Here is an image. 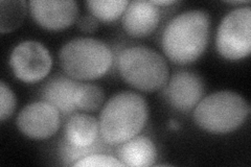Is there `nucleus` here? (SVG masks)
I'll use <instances>...</instances> for the list:
<instances>
[{
    "label": "nucleus",
    "mask_w": 251,
    "mask_h": 167,
    "mask_svg": "<svg viewBox=\"0 0 251 167\" xmlns=\"http://www.w3.org/2000/svg\"><path fill=\"white\" fill-rule=\"evenodd\" d=\"M210 34V16L192 10L175 16L164 27L161 46L167 58L177 65H188L205 51Z\"/></svg>",
    "instance_id": "nucleus-1"
},
{
    "label": "nucleus",
    "mask_w": 251,
    "mask_h": 167,
    "mask_svg": "<svg viewBox=\"0 0 251 167\" xmlns=\"http://www.w3.org/2000/svg\"><path fill=\"white\" fill-rule=\"evenodd\" d=\"M148 117V103L140 94L131 91L117 93L105 103L100 112L101 140L110 146L120 145L143 131Z\"/></svg>",
    "instance_id": "nucleus-2"
},
{
    "label": "nucleus",
    "mask_w": 251,
    "mask_h": 167,
    "mask_svg": "<svg viewBox=\"0 0 251 167\" xmlns=\"http://www.w3.org/2000/svg\"><path fill=\"white\" fill-rule=\"evenodd\" d=\"M250 113L246 99L233 91L223 90L203 97L194 110V120L211 134H228L244 124Z\"/></svg>",
    "instance_id": "nucleus-3"
},
{
    "label": "nucleus",
    "mask_w": 251,
    "mask_h": 167,
    "mask_svg": "<svg viewBox=\"0 0 251 167\" xmlns=\"http://www.w3.org/2000/svg\"><path fill=\"white\" fill-rule=\"evenodd\" d=\"M60 65L64 72L76 81H92L104 76L112 66L110 47L99 39L78 37L62 46Z\"/></svg>",
    "instance_id": "nucleus-4"
},
{
    "label": "nucleus",
    "mask_w": 251,
    "mask_h": 167,
    "mask_svg": "<svg viewBox=\"0 0 251 167\" xmlns=\"http://www.w3.org/2000/svg\"><path fill=\"white\" fill-rule=\"evenodd\" d=\"M116 65L126 83L144 92L159 90L166 86L170 75L167 61L147 46L126 47L117 57Z\"/></svg>",
    "instance_id": "nucleus-5"
},
{
    "label": "nucleus",
    "mask_w": 251,
    "mask_h": 167,
    "mask_svg": "<svg viewBox=\"0 0 251 167\" xmlns=\"http://www.w3.org/2000/svg\"><path fill=\"white\" fill-rule=\"evenodd\" d=\"M216 47L226 60L245 59L251 51V7L242 6L227 14L217 30Z\"/></svg>",
    "instance_id": "nucleus-6"
},
{
    "label": "nucleus",
    "mask_w": 251,
    "mask_h": 167,
    "mask_svg": "<svg viewBox=\"0 0 251 167\" xmlns=\"http://www.w3.org/2000/svg\"><path fill=\"white\" fill-rule=\"evenodd\" d=\"M14 75L25 83L42 81L50 72L52 58L49 49L35 40H26L14 47L10 57Z\"/></svg>",
    "instance_id": "nucleus-7"
},
{
    "label": "nucleus",
    "mask_w": 251,
    "mask_h": 167,
    "mask_svg": "<svg viewBox=\"0 0 251 167\" xmlns=\"http://www.w3.org/2000/svg\"><path fill=\"white\" fill-rule=\"evenodd\" d=\"M16 122L25 136L34 140L47 139L60 128V111L44 100L31 102L20 111Z\"/></svg>",
    "instance_id": "nucleus-8"
},
{
    "label": "nucleus",
    "mask_w": 251,
    "mask_h": 167,
    "mask_svg": "<svg viewBox=\"0 0 251 167\" xmlns=\"http://www.w3.org/2000/svg\"><path fill=\"white\" fill-rule=\"evenodd\" d=\"M205 93L202 77L190 70H179L172 75L164 89V96L179 112H190L198 105Z\"/></svg>",
    "instance_id": "nucleus-9"
},
{
    "label": "nucleus",
    "mask_w": 251,
    "mask_h": 167,
    "mask_svg": "<svg viewBox=\"0 0 251 167\" xmlns=\"http://www.w3.org/2000/svg\"><path fill=\"white\" fill-rule=\"evenodd\" d=\"M29 13L39 26L47 30H63L74 24L78 6L74 0H30Z\"/></svg>",
    "instance_id": "nucleus-10"
},
{
    "label": "nucleus",
    "mask_w": 251,
    "mask_h": 167,
    "mask_svg": "<svg viewBox=\"0 0 251 167\" xmlns=\"http://www.w3.org/2000/svg\"><path fill=\"white\" fill-rule=\"evenodd\" d=\"M160 21L158 6L151 1L135 0L129 2L122 16V25L126 34L133 38L150 36Z\"/></svg>",
    "instance_id": "nucleus-11"
},
{
    "label": "nucleus",
    "mask_w": 251,
    "mask_h": 167,
    "mask_svg": "<svg viewBox=\"0 0 251 167\" xmlns=\"http://www.w3.org/2000/svg\"><path fill=\"white\" fill-rule=\"evenodd\" d=\"M80 83L76 79L64 75L50 78L41 90V97L50 102L64 115L72 114L76 110L75 105V93Z\"/></svg>",
    "instance_id": "nucleus-12"
},
{
    "label": "nucleus",
    "mask_w": 251,
    "mask_h": 167,
    "mask_svg": "<svg viewBox=\"0 0 251 167\" xmlns=\"http://www.w3.org/2000/svg\"><path fill=\"white\" fill-rule=\"evenodd\" d=\"M99 135V120L88 114H75L65 124L64 140L74 147L85 148L93 145L98 141Z\"/></svg>",
    "instance_id": "nucleus-13"
},
{
    "label": "nucleus",
    "mask_w": 251,
    "mask_h": 167,
    "mask_svg": "<svg viewBox=\"0 0 251 167\" xmlns=\"http://www.w3.org/2000/svg\"><path fill=\"white\" fill-rule=\"evenodd\" d=\"M116 154L125 166L148 167L155 164L157 148L153 140L137 135L120 144Z\"/></svg>",
    "instance_id": "nucleus-14"
},
{
    "label": "nucleus",
    "mask_w": 251,
    "mask_h": 167,
    "mask_svg": "<svg viewBox=\"0 0 251 167\" xmlns=\"http://www.w3.org/2000/svg\"><path fill=\"white\" fill-rule=\"evenodd\" d=\"M26 15V2L23 0L0 1V31L11 33L21 25Z\"/></svg>",
    "instance_id": "nucleus-15"
},
{
    "label": "nucleus",
    "mask_w": 251,
    "mask_h": 167,
    "mask_svg": "<svg viewBox=\"0 0 251 167\" xmlns=\"http://www.w3.org/2000/svg\"><path fill=\"white\" fill-rule=\"evenodd\" d=\"M105 101L103 88L94 84H78L75 93V105L84 112H96Z\"/></svg>",
    "instance_id": "nucleus-16"
},
{
    "label": "nucleus",
    "mask_w": 251,
    "mask_h": 167,
    "mask_svg": "<svg viewBox=\"0 0 251 167\" xmlns=\"http://www.w3.org/2000/svg\"><path fill=\"white\" fill-rule=\"evenodd\" d=\"M128 0H89L86 2L92 16L103 22H112L122 17Z\"/></svg>",
    "instance_id": "nucleus-17"
},
{
    "label": "nucleus",
    "mask_w": 251,
    "mask_h": 167,
    "mask_svg": "<svg viewBox=\"0 0 251 167\" xmlns=\"http://www.w3.org/2000/svg\"><path fill=\"white\" fill-rule=\"evenodd\" d=\"M72 166L84 167V166H105V167H124V163L115 157L110 155L94 153L78 159Z\"/></svg>",
    "instance_id": "nucleus-18"
},
{
    "label": "nucleus",
    "mask_w": 251,
    "mask_h": 167,
    "mask_svg": "<svg viewBox=\"0 0 251 167\" xmlns=\"http://www.w3.org/2000/svg\"><path fill=\"white\" fill-rule=\"evenodd\" d=\"M16 96L12 89L4 82L0 83V120L9 119L16 109Z\"/></svg>",
    "instance_id": "nucleus-19"
},
{
    "label": "nucleus",
    "mask_w": 251,
    "mask_h": 167,
    "mask_svg": "<svg viewBox=\"0 0 251 167\" xmlns=\"http://www.w3.org/2000/svg\"><path fill=\"white\" fill-rule=\"evenodd\" d=\"M77 26L84 33L91 34L94 33L99 27V20L92 16L91 14L82 16V17L77 21Z\"/></svg>",
    "instance_id": "nucleus-20"
},
{
    "label": "nucleus",
    "mask_w": 251,
    "mask_h": 167,
    "mask_svg": "<svg viewBox=\"0 0 251 167\" xmlns=\"http://www.w3.org/2000/svg\"><path fill=\"white\" fill-rule=\"evenodd\" d=\"M156 6H169L175 4L176 1H173V0H159V1H151Z\"/></svg>",
    "instance_id": "nucleus-21"
},
{
    "label": "nucleus",
    "mask_w": 251,
    "mask_h": 167,
    "mask_svg": "<svg viewBox=\"0 0 251 167\" xmlns=\"http://www.w3.org/2000/svg\"><path fill=\"white\" fill-rule=\"evenodd\" d=\"M169 128L172 130H178L179 129V123L176 120H170L169 121Z\"/></svg>",
    "instance_id": "nucleus-22"
},
{
    "label": "nucleus",
    "mask_w": 251,
    "mask_h": 167,
    "mask_svg": "<svg viewBox=\"0 0 251 167\" xmlns=\"http://www.w3.org/2000/svg\"><path fill=\"white\" fill-rule=\"evenodd\" d=\"M228 3L230 4H249V1H228Z\"/></svg>",
    "instance_id": "nucleus-23"
}]
</instances>
